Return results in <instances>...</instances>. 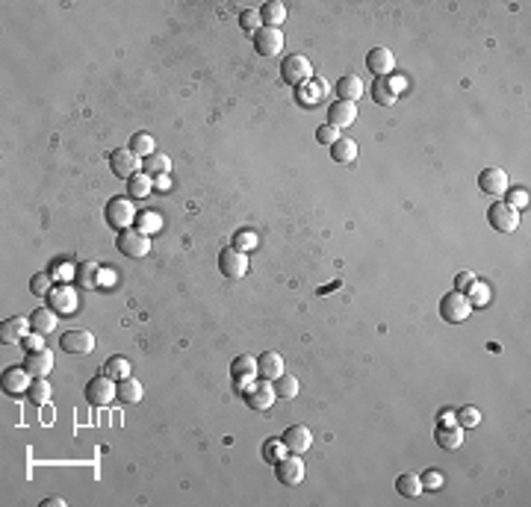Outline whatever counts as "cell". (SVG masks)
<instances>
[{
	"mask_svg": "<svg viewBox=\"0 0 531 507\" xmlns=\"http://www.w3.org/2000/svg\"><path fill=\"white\" fill-rule=\"evenodd\" d=\"M236 386H239V392H242L245 404H248L251 410H257V413L272 410V404L278 401V392H274V384L263 381V377H257V381H254V384H236Z\"/></svg>",
	"mask_w": 531,
	"mask_h": 507,
	"instance_id": "1",
	"label": "cell"
},
{
	"mask_svg": "<svg viewBox=\"0 0 531 507\" xmlns=\"http://www.w3.org/2000/svg\"><path fill=\"white\" fill-rule=\"evenodd\" d=\"M469 313H472V304H469L467 292L451 290V292L442 295V301H440V316H442V322H446V325H460V322H467V319H469Z\"/></svg>",
	"mask_w": 531,
	"mask_h": 507,
	"instance_id": "2",
	"label": "cell"
},
{
	"mask_svg": "<svg viewBox=\"0 0 531 507\" xmlns=\"http://www.w3.org/2000/svg\"><path fill=\"white\" fill-rule=\"evenodd\" d=\"M104 218H106V224L113 227V231H127V227L133 224V218H136V207H133V198H124V195H118L113 198L110 204H106V210H104Z\"/></svg>",
	"mask_w": 531,
	"mask_h": 507,
	"instance_id": "3",
	"label": "cell"
},
{
	"mask_svg": "<svg viewBox=\"0 0 531 507\" xmlns=\"http://www.w3.org/2000/svg\"><path fill=\"white\" fill-rule=\"evenodd\" d=\"M86 401L92 407H106L113 399H118V384L113 381L110 375H95L92 381L86 384Z\"/></svg>",
	"mask_w": 531,
	"mask_h": 507,
	"instance_id": "4",
	"label": "cell"
},
{
	"mask_svg": "<svg viewBox=\"0 0 531 507\" xmlns=\"http://www.w3.org/2000/svg\"><path fill=\"white\" fill-rule=\"evenodd\" d=\"M281 77L287 86H304L307 80H313V65L307 62V56L292 54L281 62Z\"/></svg>",
	"mask_w": 531,
	"mask_h": 507,
	"instance_id": "5",
	"label": "cell"
},
{
	"mask_svg": "<svg viewBox=\"0 0 531 507\" xmlns=\"http://www.w3.org/2000/svg\"><path fill=\"white\" fill-rule=\"evenodd\" d=\"M115 245L124 257H133V260H142V257L151 254V239H148V233L133 231V227H127V231L118 233Z\"/></svg>",
	"mask_w": 531,
	"mask_h": 507,
	"instance_id": "6",
	"label": "cell"
},
{
	"mask_svg": "<svg viewBox=\"0 0 531 507\" xmlns=\"http://www.w3.org/2000/svg\"><path fill=\"white\" fill-rule=\"evenodd\" d=\"M487 222L493 231L499 233H514L517 227H519V213L514 210V207H508L505 201H496L493 207L487 210Z\"/></svg>",
	"mask_w": 531,
	"mask_h": 507,
	"instance_id": "7",
	"label": "cell"
},
{
	"mask_svg": "<svg viewBox=\"0 0 531 507\" xmlns=\"http://www.w3.org/2000/svg\"><path fill=\"white\" fill-rule=\"evenodd\" d=\"M219 272L231 281H239L248 272V254L239 251V248H224L219 254Z\"/></svg>",
	"mask_w": 531,
	"mask_h": 507,
	"instance_id": "8",
	"label": "cell"
},
{
	"mask_svg": "<svg viewBox=\"0 0 531 507\" xmlns=\"http://www.w3.org/2000/svg\"><path fill=\"white\" fill-rule=\"evenodd\" d=\"M254 51H257L260 56H266V59L278 56L283 51V33H281V27H260L257 33H254Z\"/></svg>",
	"mask_w": 531,
	"mask_h": 507,
	"instance_id": "9",
	"label": "cell"
},
{
	"mask_svg": "<svg viewBox=\"0 0 531 507\" xmlns=\"http://www.w3.org/2000/svg\"><path fill=\"white\" fill-rule=\"evenodd\" d=\"M110 168H113L115 177H121V180H130L133 174H139L142 160L130 151V148H115V151L110 154Z\"/></svg>",
	"mask_w": 531,
	"mask_h": 507,
	"instance_id": "10",
	"label": "cell"
},
{
	"mask_svg": "<svg viewBox=\"0 0 531 507\" xmlns=\"http://www.w3.org/2000/svg\"><path fill=\"white\" fill-rule=\"evenodd\" d=\"M274 475L283 486H298L304 481V460L301 454H287L274 463Z\"/></svg>",
	"mask_w": 531,
	"mask_h": 507,
	"instance_id": "11",
	"label": "cell"
},
{
	"mask_svg": "<svg viewBox=\"0 0 531 507\" xmlns=\"http://www.w3.org/2000/svg\"><path fill=\"white\" fill-rule=\"evenodd\" d=\"M59 348L68 354H92L95 351V336L88 333V331H65L62 336H59Z\"/></svg>",
	"mask_w": 531,
	"mask_h": 507,
	"instance_id": "12",
	"label": "cell"
},
{
	"mask_svg": "<svg viewBox=\"0 0 531 507\" xmlns=\"http://www.w3.org/2000/svg\"><path fill=\"white\" fill-rule=\"evenodd\" d=\"M434 440L442 451H458L464 445V427L458 422H437L434 427Z\"/></svg>",
	"mask_w": 531,
	"mask_h": 507,
	"instance_id": "13",
	"label": "cell"
},
{
	"mask_svg": "<svg viewBox=\"0 0 531 507\" xmlns=\"http://www.w3.org/2000/svg\"><path fill=\"white\" fill-rule=\"evenodd\" d=\"M366 68L375 77H390L392 71H396V56H392L390 47H372V51L366 54Z\"/></svg>",
	"mask_w": 531,
	"mask_h": 507,
	"instance_id": "14",
	"label": "cell"
},
{
	"mask_svg": "<svg viewBox=\"0 0 531 507\" xmlns=\"http://www.w3.org/2000/svg\"><path fill=\"white\" fill-rule=\"evenodd\" d=\"M478 189L484 195H505L508 189H510V183H508V174L502 172V168H484V172H478Z\"/></svg>",
	"mask_w": 531,
	"mask_h": 507,
	"instance_id": "15",
	"label": "cell"
},
{
	"mask_svg": "<svg viewBox=\"0 0 531 507\" xmlns=\"http://www.w3.org/2000/svg\"><path fill=\"white\" fill-rule=\"evenodd\" d=\"M281 440H283V445H287L290 454H304L313 445V434H310L307 425H290Z\"/></svg>",
	"mask_w": 531,
	"mask_h": 507,
	"instance_id": "16",
	"label": "cell"
},
{
	"mask_svg": "<svg viewBox=\"0 0 531 507\" xmlns=\"http://www.w3.org/2000/svg\"><path fill=\"white\" fill-rule=\"evenodd\" d=\"M30 377H33V375H30L24 366H12V369L3 372V381H0V384H3V392L6 395H27L30 386H33V381H30Z\"/></svg>",
	"mask_w": 531,
	"mask_h": 507,
	"instance_id": "17",
	"label": "cell"
},
{
	"mask_svg": "<svg viewBox=\"0 0 531 507\" xmlns=\"http://www.w3.org/2000/svg\"><path fill=\"white\" fill-rule=\"evenodd\" d=\"M354 121H357V104H351V101H337V104H331V106H328V124H331V127L342 130V127H351Z\"/></svg>",
	"mask_w": 531,
	"mask_h": 507,
	"instance_id": "18",
	"label": "cell"
},
{
	"mask_svg": "<svg viewBox=\"0 0 531 507\" xmlns=\"http://www.w3.org/2000/svg\"><path fill=\"white\" fill-rule=\"evenodd\" d=\"M30 331H33L30 319H24V316H12V319H6L3 327H0V340H3L6 345H15V342H21Z\"/></svg>",
	"mask_w": 531,
	"mask_h": 507,
	"instance_id": "19",
	"label": "cell"
},
{
	"mask_svg": "<svg viewBox=\"0 0 531 507\" xmlns=\"http://www.w3.org/2000/svg\"><path fill=\"white\" fill-rule=\"evenodd\" d=\"M283 375V357L278 351H263L257 357V377L263 381H278Z\"/></svg>",
	"mask_w": 531,
	"mask_h": 507,
	"instance_id": "20",
	"label": "cell"
},
{
	"mask_svg": "<svg viewBox=\"0 0 531 507\" xmlns=\"http://www.w3.org/2000/svg\"><path fill=\"white\" fill-rule=\"evenodd\" d=\"M363 92H366V86H363V80L357 74H346V77H340L337 80V101H351V104H357Z\"/></svg>",
	"mask_w": 531,
	"mask_h": 507,
	"instance_id": "21",
	"label": "cell"
},
{
	"mask_svg": "<svg viewBox=\"0 0 531 507\" xmlns=\"http://www.w3.org/2000/svg\"><path fill=\"white\" fill-rule=\"evenodd\" d=\"M24 369L33 375V377H47L54 372V351H33V354H27V360H24Z\"/></svg>",
	"mask_w": 531,
	"mask_h": 507,
	"instance_id": "22",
	"label": "cell"
},
{
	"mask_svg": "<svg viewBox=\"0 0 531 507\" xmlns=\"http://www.w3.org/2000/svg\"><path fill=\"white\" fill-rule=\"evenodd\" d=\"M231 375H233V381H236V384H248L251 377H257V357H251V354L233 357Z\"/></svg>",
	"mask_w": 531,
	"mask_h": 507,
	"instance_id": "23",
	"label": "cell"
},
{
	"mask_svg": "<svg viewBox=\"0 0 531 507\" xmlns=\"http://www.w3.org/2000/svg\"><path fill=\"white\" fill-rule=\"evenodd\" d=\"M56 310L54 307H36L33 313H30V325H33L36 333H51L56 327Z\"/></svg>",
	"mask_w": 531,
	"mask_h": 507,
	"instance_id": "24",
	"label": "cell"
},
{
	"mask_svg": "<svg viewBox=\"0 0 531 507\" xmlns=\"http://www.w3.org/2000/svg\"><path fill=\"white\" fill-rule=\"evenodd\" d=\"M331 160L333 163H351V160H357V142L354 139H349V136H340L337 142L331 145Z\"/></svg>",
	"mask_w": 531,
	"mask_h": 507,
	"instance_id": "25",
	"label": "cell"
},
{
	"mask_svg": "<svg viewBox=\"0 0 531 507\" xmlns=\"http://www.w3.org/2000/svg\"><path fill=\"white\" fill-rule=\"evenodd\" d=\"M260 18H263V27H281L287 21V6L281 0H269L266 6H260Z\"/></svg>",
	"mask_w": 531,
	"mask_h": 507,
	"instance_id": "26",
	"label": "cell"
},
{
	"mask_svg": "<svg viewBox=\"0 0 531 507\" xmlns=\"http://www.w3.org/2000/svg\"><path fill=\"white\" fill-rule=\"evenodd\" d=\"M372 97H375L378 106H392L396 104V97H399V89L392 86L387 77H378L375 86H372Z\"/></svg>",
	"mask_w": 531,
	"mask_h": 507,
	"instance_id": "27",
	"label": "cell"
},
{
	"mask_svg": "<svg viewBox=\"0 0 531 507\" xmlns=\"http://www.w3.org/2000/svg\"><path fill=\"white\" fill-rule=\"evenodd\" d=\"M118 401L124 404H139L142 401V384L136 381V377H124V381H118Z\"/></svg>",
	"mask_w": 531,
	"mask_h": 507,
	"instance_id": "28",
	"label": "cell"
},
{
	"mask_svg": "<svg viewBox=\"0 0 531 507\" xmlns=\"http://www.w3.org/2000/svg\"><path fill=\"white\" fill-rule=\"evenodd\" d=\"M130 372H133V366L124 354H115L104 363V375H110L113 381H124V377H130Z\"/></svg>",
	"mask_w": 531,
	"mask_h": 507,
	"instance_id": "29",
	"label": "cell"
},
{
	"mask_svg": "<svg viewBox=\"0 0 531 507\" xmlns=\"http://www.w3.org/2000/svg\"><path fill=\"white\" fill-rule=\"evenodd\" d=\"M396 493L405 495V499H416V495L422 493V478H419L416 472L399 475V478H396Z\"/></svg>",
	"mask_w": 531,
	"mask_h": 507,
	"instance_id": "30",
	"label": "cell"
},
{
	"mask_svg": "<svg viewBox=\"0 0 531 507\" xmlns=\"http://www.w3.org/2000/svg\"><path fill=\"white\" fill-rule=\"evenodd\" d=\"M142 168H145V174L160 177V174H169V172H172V160H169L165 154L154 151L151 156H145V160H142Z\"/></svg>",
	"mask_w": 531,
	"mask_h": 507,
	"instance_id": "31",
	"label": "cell"
},
{
	"mask_svg": "<svg viewBox=\"0 0 531 507\" xmlns=\"http://www.w3.org/2000/svg\"><path fill=\"white\" fill-rule=\"evenodd\" d=\"M74 277H77V283H80L83 290H95V286H97V263H92V260L77 263Z\"/></svg>",
	"mask_w": 531,
	"mask_h": 507,
	"instance_id": "32",
	"label": "cell"
},
{
	"mask_svg": "<svg viewBox=\"0 0 531 507\" xmlns=\"http://www.w3.org/2000/svg\"><path fill=\"white\" fill-rule=\"evenodd\" d=\"M154 189V180L151 174H133L130 180H127V195L130 198H148Z\"/></svg>",
	"mask_w": 531,
	"mask_h": 507,
	"instance_id": "33",
	"label": "cell"
},
{
	"mask_svg": "<svg viewBox=\"0 0 531 507\" xmlns=\"http://www.w3.org/2000/svg\"><path fill=\"white\" fill-rule=\"evenodd\" d=\"M130 151L136 154V156H139V160H145V156H151L154 151H156V148H154V136L151 133H133L130 136Z\"/></svg>",
	"mask_w": 531,
	"mask_h": 507,
	"instance_id": "34",
	"label": "cell"
},
{
	"mask_svg": "<svg viewBox=\"0 0 531 507\" xmlns=\"http://www.w3.org/2000/svg\"><path fill=\"white\" fill-rule=\"evenodd\" d=\"M274 392H278V399H295V395H298V377L283 372L278 381H274Z\"/></svg>",
	"mask_w": 531,
	"mask_h": 507,
	"instance_id": "35",
	"label": "cell"
},
{
	"mask_svg": "<svg viewBox=\"0 0 531 507\" xmlns=\"http://www.w3.org/2000/svg\"><path fill=\"white\" fill-rule=\"evenodd\" d=\"M51 301H54V310L56 313H71L74 310V290H68V286H62V290H54L51 292Z\"/></svg>",
	"mask_w": 531,
	"mask_h": 507,
	"instance_id": "36",
	"label": "cell"
},
{
	"mask_svg": "<svg viewBox=\"0 0 531 507\" xmlns=\"http://www.w3.org/2000/svg\"><path fill=\"white\" fill-rule=\"evenodd\" d=\"M324 92H328V86H324V80H307L304 83V92H301V104H319Z\"/></svg>",
	"mask_w": 531,
	"mask_h": 507,
	"instance_id": "37",
	"label": "cell"
},
{
	"mask_svg": "<svg viewBox=\"0 0 531 507\" xmlns=\"http://www.w3.org/2000/svg\"><path fill=\"white\" fill-rule=\"evenodd\" d=\"M51 399V384H47V377H33V386H30V401L33 404H47Z\"/></svg>",
	"mask_w": 531,
	"mask_h": 507,
	"instance_id": "38",
	"label": "cell"
},
{
	"mask_svg": "<svg viewBox=\"0 0 531 507\" xmlns=\"http://www.w3.org/2000/svg\"><path fill=\"white\" fill-rule=\"evenodd\" d=\"M290 451H287V445H283V440H266V445H263V457L269 463H278L281 457H287Z\"/></svg>",
	"mask_w": 531,
	"mask_h": 507,
	"instance_id": "39",
	"label": "cell"
},
{
	"mask_svg": "<svg viewBox=\"0 0 531 507\" xmlns=\"http://www.w3.org/2000/svg\"><path fill=\"white\" fill-rule=\"evenodd\" d=\"M30 292L33 295H51L54 292V277L51 274H33L30 277Z\"/></svg>",
	"mask_w": 531,
	"mask_h": 507,
	"instance_id": "40",
	"label": "cell"
},
{
	"mask_svg": "<svg viewBox=\"0 0 531 507\" xmlns=\"http://www.w3.org/2000/svg\"><path fill=\"white\" fill-rule=\"evenodd\" d=\"M455 419H458L460 427H475V425L481 422V413H478V407L467 404V407H460V410L455 413Z\"/></svg>",
	"mask_w": 531,
	"mask_h": 507,
	"instance_id": "41",
	"label": "cell"
},
{
	"mask_svg": "<svg viewBox=\"0 0 531 507\" xmlns=\"http://www.w3.org/2000/svg\"><path fill=\"white\" fill-rule=\"evenodd\" d=\"M467 292H469L467 298H469V304H472V307H475V304H478V307L490 304V290H487V286L481 283V281H475V283H472V286H469Z\"/></svg>",
	"mask_w": 531,
	"mask_h": 507,
	"instance_id": "42",
	"label": "cell"
},
{
	"mask_svg": "<svg viewBox=\"0 0 531 507\" xmlns=\"http://www.w3.org/2000/svg\"><path fill=\"white\" fill-rule=\"evenodd\" d=\"M239 24H242V30H248V33H257V30L263 27L260 9H245L242 18H239Z\"/></svg>",
	"mask_w": 531,
	"mask_h": 507,
	"instance_id": "43",
	"label": "cell"
},
{
	"mask_svg": "<svg viewBox=\"0 0 531 507\" xmlns=\"http://www.w3.org/2000/svg\"><path fill=\"white\" fill-rule=\"evenodd\" d=\"M505 195H508V201H505V204H508V207H514L517 213L523 210V207H528V192H526L523 186H517V189H508Z\"/></svg>",
	"mask_w": 531,
	"mask_h": 507,
	"instance_id": "44",
	"label": "cell"
},
{
	"mask_svg": "<svg viewBox=\"0 0 531 507\" xmlns=\"http://www.w3.org/2000/svg\"><path fill=\"white\" fill-rule=\"evenodd\" d=\"M21 345H24V351L27 354H33V351H45V333H36V331H30L24 340H21Z\"/></svg>",
	"mask_w": 531,
	"mask_h": 507,
	"instance_id": "45",
	"label": "cell"
},
{
	"mask_svg": "<svg viewBox=\"0 0 531 507\" xmlns=\"http://www.w3.org/2000/svg\"><path fill=\"white\" fill-rule=\"evenodd\" d=\"M254 245H257V236H254L251 231H239L233 236V248H239V251H245V254H248Z\"/></svg>",
	"mask_w": 531,
	"mask_h": 507,
	"instance_id": "46",
	"label": "cell"
},
{
	"mask_svg": "<svg viewBox=\"0 0 531 507\" xmlns=\"http://www.w3.org/2000/svg\"><path fill=\"white\" fill-rule=\"evenodd\" d=\"M316 139L322 145H333L340 139V130L337 127H331V124H322V127H316Z\"/></svg>",
	"mask_w": 531,
	"mask_h": 507,
	"instance_id": "47",
	"label": "cell"
},
{
	"mask_svg": "<svg viewBox=\"0 0 531 507\" xmlns=\"http://www.w3.org/2000/svg\"><path fill=\"white\" fill-rule=\"evenodd\" d=\"M475 281H478V274H472V272H458V274H455V290H458V292H467Z\"/></svg>",
	"mask_w": 531,
	"mask_h": 507,
	"instance_id": "48",
	"label": "cell"
},
{
	"mask_svg": "<svg viewBox=\"0 0 531 507\" xmlns=\"http://www.w3.org/2000/svg\"><path fill=\"white\" fill-rule=\"evenodd\" d=\"M422 478V490H440L442 486V475L440 472H425V475H419Z\"/></svg>",
	"mask_w": 531,
	"mask_h": 507,
	"instance_id": "49",
	"label": "cell"
},
{
	"mask_svg": "<svg viewBox=\"0 0 531 507\" xmlns=\"http://www.w3.org/2000/svg\"><path fill=\"white\" fill-rule=\"evenodd\" d=\"M42 507H65V502H62V499H56V495H54V499H45V502H42Z\"/></svg>",
	"mask_w": 531,
	"mask_h": 507,
	"instance_id": "50",
	"label": "cell"
},
{
	"mask_svg": "<svg viewBox=\"0 0 531 507\" xmlns=\"http://www.w3.org/2000/svg\"><path fill=\"white\" fill-rule=\"evenodd\" d=\"M154 183H156V189H163V192H165V189L172 186V183H169V177H165V174H160V177H156Z\"/></svg>",
	"mask_w": 531,
	"mask_h": 507,
	"instance_id": "51",
	"label": "cell"
}]
</instances>
